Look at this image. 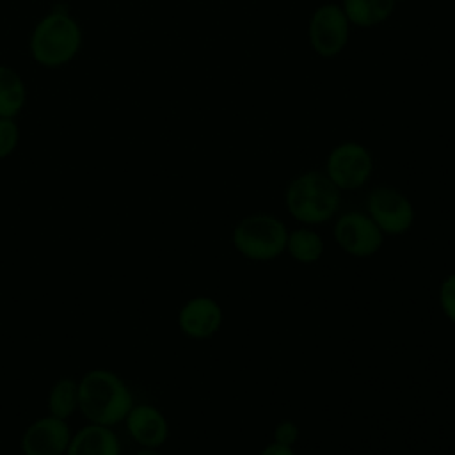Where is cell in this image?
<instances>
[{"label":"cell","instance_id":"1","mask_svg":"<svg viewBox=\"0 0 455 455\" xmlns=\"http://www.w3.org/2000/svg\"><path fill=\"white\" fill-rule=\"evenodd\" d=\"M132 407V391L117 373L94 368L78 380V411L87 423L114 427L124 421Z\"/></svg>","mask_w":455,"mask_h":455},{"label":"cell","instance_id":"2","mask_svg":"<svg viewBox=\"0 0 455 455\" xmlns=\"http://www.w3.org/2000/svg\"><path fill=\"white\" fill-rule=\"evenodd\" d=\"M341 204V190L320 171H306L290 180L284 190V208L304 226L329 222Z\"/></svg>","mask_w":455,"mask_h":455},{"label":"cell","instance_id":"3","mask_svg":"<svg viewBox=\"0 0 455 455\" xmlns=\"http://www.w3.org/2000/svg\"><path fill=\"white\" fill-rule=\"evenodd\" d=\"M82 46V28L64 11H52L34 27L28 41L32 59L44 68H59L71 62Z\"/></svg>","mask_w":455,"mask_h":455},{"label":"cell","instance_id":"4","mask_svg":"<svg viewBox=\"0 0 455 455\" xmlns=\"http://www.w3.org/2000/svg\"><path fill=\"white\" fill-rule=\"evenodd\" d=\"M288 228L272 213H251L231 233L235 251L249 261H272L286 251Z\"/></svg>","mask_w":455,"mask_h":455},{"label":"cell","instance_id":"5","mask_svg":"<svg viewBox=\"0 0 455 455\" xmlns=\"http://www.w3.org/2000/svg\"><path fill=\"white\" fill-rule=\"evenodd\" d=\"M375 160L371 151L357 140L338 142L325 158L327 178L343 192L363 188L373 174Z\"/></svg>","mask_w":455,"mask_h":455},{"label":"cell","instance_id":"6","mask_svg":"<svg viewBox=\"0 0 455 455\" xmlns=\"http://www.w3.org/2000/svg\"><path fill=\"white\" fill-rule=\"evenodd\" d=\"M350 21L347 20L341 5L322 4L307 21V43L311 50L322 59L338 57L348 44Z\"/></svg>","mask_w":455,"mask_h":455},{"label":"cell","instance_id":"7","mask_svg":"<svg viewBox=\"0 0 455 455\" xmlns=\"http://www.w3.org/2000/svg\"><path fill=\"white\" fill-rule=\"evenodd\" d=\"M366 213L384 236L403 235L416 220V210L411 199L402 190L389 185H379L370 190L366 197Z\"/></svg>","mask_w":455,"mask_h":455},{"label":"cell","instance_id":"8","mask_svg":"<svg viewBox=\"0 0 455 455\" xmlns=\"http://www.w3.org/2000/svg\"><path fill=\"white\" fill-rule=\"evenodd\" d=\"M332 233L338 247L352 258H371L384 243V233L371 217L363 212H347L339 215Z\"/></svg>","mask_w":455,"mask_h":455},{"label":"cell","instance_id":"9","mask_svg":"<svg viewBox=\"0 0 455 455\" xmlns=\"http://www.w3.org/2000/svg\"><path fill=\"white\" fill-rule=\"evenodd\" d=\"M71 435L68 419L48 414L34 419L23 430L20 448L23 455H66Z\"/></svg>","mask_w":455,"mask_h":455},{"label":"cell","instance_id":"10","mask_svg":"<svg viewBox=\"0 0 455 455\" xmlns=\"http://www.w3.org/2000/svg\"><path fill=\"white\" fill-rule=\"evenodd\" d=\"M220 304L206 295L188 299L178 311V327L190 339H210L222 327Z\"/></svg>","mask_w":455,"mask_h":455},{"label":"cell","instance_id":"11","mask_svg":"<svg viewBox=\"0 0 455 455\" xmlns=\"http://www.w3.org/2000/svg\"><path fill=\"white\" fill-rule=\"evenodd\" d=\"M124 427L140 448H160L169 437L167 418L149 403H133L124 418Z\"/></svg>","mask_w":455,"mask_h":455},{"label":"cell","instance_id":"12","mask_svg":"<svg viewBox=\"0 0 455 455\" xmlns=\"http://www.w3.org/2000/svg\"><path fill=\"white\" fill-rule=\"evenodd\" d=\"M66 455H121V441L112 427L87 423L73 432Z\"/></svg>","mask_w":455,"mask_h":455},{"label":"cell","instance_id":"13","mask_svg":"<svg viewBox=\"0 0 455 455\" xmlns=\"http://www.w3.org/2000/svg\"><path fill=\"white\" fill-rule=\"evenodd\" d=\"M339 5L352 27L371 28L391 18L396 0H341Z\"/></svg>","mask_w":455,"mask_h":455},{"label":"cell","instance_id":"14","mask_svg":"<svg viewBox=\"0 0 455 455\" xmlns=\"http://www.w3.org/2000/svg\"><path fill=\"white\" fill-rule=\"evenodd\" d=\"M27 101V87L16 69L0 64V117H16Z\"/></svg>","mask_w":455,"mask_h":455},{"label":"cell","instance_id":"15","mask_svg":"<svg viewBox=\"0 0 455 455\" xmlns=\"http://www.w3.org/2000/svg\"><path fill=\"white\" fill-rule=\"evenodd\" d=\"M284 252L302 265H313L323 254V238L309 226L291 229L288 231Z\"/></svg>","mask_w":455,"mask_h":455},{"label":"cell","instance_id":"16","mask_svg":"<svg viewBox=\"0 0 455 455\" xmlns=\"http://www.w3.org/2000/svg\"><path fill=\"white\" fill-rule=\"evenodd\" d=\"M48 414L68 419L78 411V380L71 377H60L53 382L46 398Z\"/></svg>","mask_w":455,"mask_h":455},{"label":"cell","instance_id":"17","mask_svg":"<svg viewBox=\"0 0 455 455\" xmlns=\"http://www.w3.org/2000/svg\"><path fill=\"white\" fill-rule=\"evenodd\" d=\"M20 142V128L14 117H0V160L7 158Z\"/></svg>","mask_w":455,"mask_h":455},{"label":"cell","instance_id":"18","mask_svg":"<svg viewBox=\"0 0 455 455\" xmlns=\"http://www.w3.org/2000/svg\"><path fill=\"white\" fill-rule=\"evenodd\" d=\"M439 306L446 320L455 323V272L448 274L439 284Z\"/></svg>","mask_w":455,"mask_h":455},{"label":"cell","instance_id":"19","mask_svg":"<svg viewBox=\"0 0 455 455\" xmlns=\"http://www.w3.org/2000/svg\"><path fill=\"white\" fill-rule=\"evenodd\" d=\"M299 427L291 419H284L275 425L274 428V441L284 446H293L299 439Z\"/></svg>","mask_w":455,"mask_h":455},{"label":"cell","instance_id":"20","mask_svg":"<svg viewBox=\"0 0 455 455\" xmlns=\"http://www.w3.org/2000/svg\"><path fill=\"white\" fill-rule=\"evenodd\" d=\"M259 455H295V451H293V446H284L272 441L259 451Z\"/></svg>","mask_w":455,"mask_h":455},{"label":"cell","instance_id":"21","mask_svg":"<svg viewBox=\"0 0 455 455\" xmlns=\"http://www.w3.org/2000/svg\"><path fill=\"white\" fill-rule=\"evenodd\" d=\"M135 455H162L156 448H140Z\"/></svg>","mask_w":455,"mask_h":455},{"label":"cell","instance_id":"22","mask_svg":"<svg viewBox=\"0 0 455 455\" xmlns=\"http://www.w3.org/2000/svg\"><path fill=\"white\" fill-rule=\"evenodd\" d=\"M396 2H398V0H396Z\"/></svg>","mask_w":455,"mask_h":455}]
</instances>
